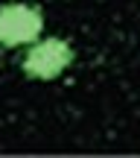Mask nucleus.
I'll return each instance as SVG.
<instances>
[{"label":"nucleus","instance_id":"1","mask_svg":"<svg viewBox=\"0 0 140 158\" xmlns=\"http://www.w3.org/2000/svg\"><path fill=\"white\" fill-rule=\"evenodd\" d=\"M76 62V50L70 41L58 38V35H47L32 44H26V53L21 59V70L26 79L35 82H53Z\"/></svg>","mask_w":140,"mask_h":158},{"label":"nucleus","instance_id":"2","mask_svg":"<svg viewBox=\"0 0 140 158\" xmlns=\"http://www.w3.org/2000/svg\"><path fill=\"white\" fill-rule=\"evenodd\" d=\"M44 32V12L35 3H3L0 6V47H26Z\"/></svg>","mask_w":140,"mask_h":158}]
</instances>
